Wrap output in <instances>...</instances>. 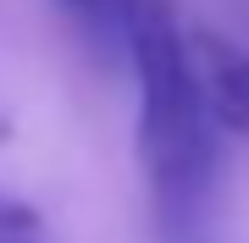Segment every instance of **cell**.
Here are the masks:
<instances>
[{
  "mask_svg": "<svg viewBox=\"0 0 249 243\" xmlns=\"http://www.w3.org/2000/svg\"><path fill=\"white\" fill-rule=\"evenodd\" d=\"M0 243H50L45 216L34 205H22V199L0 194Z\"/></svg>",
  "mask_w": 249,
  "mask_h": 243,
  "instance_id": "277c9868",
  "label": "cell"
},
{
  "mask_svg": "<svg viewBox=\"0 0 249 243\" xmlns=\"http://www.w3.org/2000/svg\"><path fill=\"white\" fill-rule=\"evenodd\" d=\"M127 6L133 0H55V11L106 66H127Z\"/></svg>",
  "mask_w": 249,
  "mask_h": 243,
  "instance_id": "3957f363",
  "label": "cell"
},
{
  "mask_svg": "<svg viewBox=\"0 0 249 243\" xmlns=\"http://www.w3.org/2000/svg\"><path fill=\"white\" fill-rule=\"evenodd\" d=\"M199 78H205V99H211L216 122L249 133V55H238L222 39H205Z\"/></svg>",
  "mask_w": 249,
  "mask_h": 243,
  "instance_id": "7a4b0ae2",
  "label": "cell"
},
{
  "mask_svg": "<svg viewBox=\"0 0 249 243\" xmlns=\"http://www.w3.org/2000/svg\"><path fill=\"white\" fill-rule=\"evenodd\" d=\"M127 66L139 78V161L160 243H205L216 194V111L166 0L127 6Z\"/></svg>",
  "mask_w": 249,
  "mask_h": 243,
  "instance_id": "6da1fadb",
  "label": "cell"
}]
</instances>
